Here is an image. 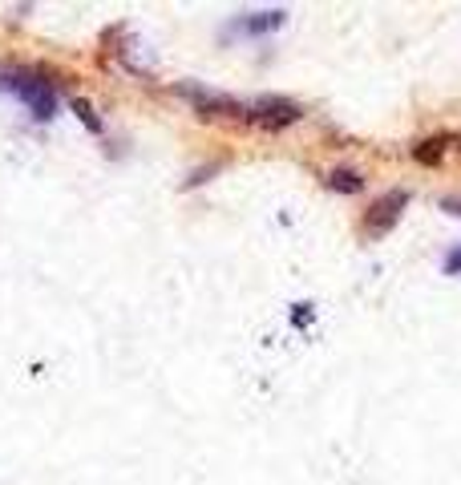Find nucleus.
Here are the masks:
<instances>
[{"label":"nucleus","mask_w":461,"mask_h":485,"mask_svg":"<svg viewBox=\"0 0 461 485\" xmlns=\"http://www.w3.org/2000/svg\"><path fill=\"white\" fill-rule=\"evenodd\" d=\"M13 93L25 101V106L33 109V118L49 121L53 114H58V93H53V81L29 77V73H21V77H13Z\"/></svg>","instance_id":"nucleus-1"},{"label":"nucleus","mask_w":461,"mask_h":485,"mask_svg":"<svg viewBox=\"0 0 461 485\" xmlns=\"http://www.w3.org/2000/svg\"><path fill=\"white\" fill-rule=\"evenodd\" d=\"M404 202H409V199H404V191H389L381 202H376L372 214H369V231H372V235H384V231H389L393 222L401 219V207H404Z\"/></svg>","instance_id":"nucleus-2"},{"label":"nucleus","mask_w":461,"mask_h":485,"mask_svg":"<svg viewBox=\"0 0 461 485\" xmlns=\"http://www.w3.org/2000/svg\"><path fill=\"white\" fill-rule=\"evenodd\" d=\"M251 118H259L263 126H291V121L299 118V106L296 101H279V98H263L256 109H251Z\"/></svg>","instance_id":"nucleus-3"},{"label":"nucleus","mask_w":461,"mask_h":485,"mask_svg":"<svg viewBox=\"0 0 461 485\" xmlns=\"http://www.w3.org/2000/svg\"><path fill=\"white\" fill-rule=\"evenodd\" d=\"M279 25H284V13H279V8H271V13L243 16V21H239V33H247V36H259V33H271V29H279Z\"/></svg>","instance_id":"nucleus-4"},{"label":"nucleus","mask_w":461,"mask_h":485,"mask_svg":"<svg viewBox=\"0 0 461 485\" xmlns=\"http://www.w3.org/2000/svg\"><path fill=\"white\" fill-rule=\"evenodd\" d=\"M328 186H332V191H344V194H356L364 186V179L356 170H332L328 174Z\"/></svg>","instance_id":"nucleus-5"},{"label":"nucleus","mask_w":461,"mask_h":485,"mask_svg":"<svg viewBox=\"0 0 461 485\" xmlns=\"http://www.w3.org/2000/svg\"><path fill=\"white\" fill-rule=\"evenodd\" d=\"M441 150H445V142H441V138H433V142H421L413 154H417V162L433 166V162H441Z\"/></svg>","instance_id":"nucleus-6"},{"label":"nucleus","mask_w":461,"mask_h":485,"mask_svg":"<svg viewBox=\"0 0 461 485\" xmlns=\"http://www.w3.org/2000/svg\"><path fill=\"white\" fill-rule=\"evenodd\" d=\"M73 109H78V118H81V121H89V126H93V129H101V121H98V118H93V109L86 106V101H73Z\"/></svg>","instance_id":"nucleus-7"},{"label":"nucleus","mask_w":461,"mask_h":485,"mask_svg":"<svg viewBox=\"0 0 461 485\" xmlns=\"http://www.w3.org/2000/svg\"><path fill=\"white\" fill-rule=\"evenodd\" d=\"M441 211H449V214H457V219H461V194H449V199H441Z\"/></svg>","instance_id":"nucleus-8"},{"label":"nucleus","mask_w":461,"mask_h":485,"mask_svg":"<svg viewBox=\"0 0 461 485\" xmlns=\"http://www.w3.org/2000/svg\"><path fill=\"white\" fill-rule=\"evenodd\" d=\"M445 272H449V275H457V272H461V251H454V255L445 259Z\"/></svg>","instance_id":"nucleus-9"}]
</instances>
